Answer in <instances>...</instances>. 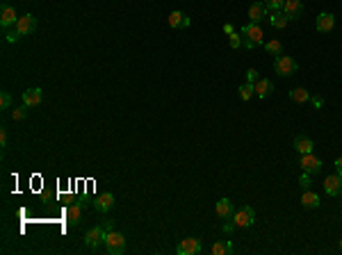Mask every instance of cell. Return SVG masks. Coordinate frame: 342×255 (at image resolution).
<instances>
[{
  "label": "cell",
  "mask_w": 342,
  "mask_h": 255,
  "mask_svg": "<svg viewBox=\"0 0 342 255\" xmlns=\"http://www.w3.org/2000/svg\"><path fill=\"white\" fill-rule=\"evenodd\" d=\"M10 105H12V96L7 91H3L0 93V107L3 109H10Z\"/></svg>",
  "instance_id": "31"
},
{
  "label": "cell",
  "mask_w": 342,
  "mask_h": 255,
  "mask_svg": "<svg viewBox=\"0 0 342 255\" xmlns=\"http://www.w3.org/2000/svg\"><path fill=\"white\" fill-rule=\"evenodd\" d=\"M299 185H301V189H310L312 187V180H310V173H303L301 178H299Z\"/></svg>",
  "instance_id": "32"
},
{
  "label": "cell",
  "mask_w": 342,
  "mask_h": 255,
  "mask_svg": "<svg viewBox=\"0 0 342 255\" xmlns=\"http://www.w3.org/2000/svg\"><path fill=\"white\" fill-rule=\"evenodd\" d=\"M210 250H212V255H228L233 253V241H214Z\"/></svg>",
  "instance_id": "24"
},
{
  "label": "cell",
  "mask_w": 342,
  "mask_h": 255,
  "mask_svg": "<svg viewBox=\"0 0 342 255\" xmlns=\"http://www.w3.org/2000/svg\"><path fill=\"white\" fill-rule=\"evenodd\" d=\"M169 25L174 30H185V28H189V16L185 14V12H171L169 14Z\"/></svg>",
  "instance_id": "17"
},
{
  "label": "cell",
  "mask_w": 342,
  "mask_h": 255,
  "mask_svg": "<svg viewBox=\"0 0 342 255\" xmlns=\"http://www.w3.org/2000/svg\"><path fill=\"white\" fill-rule=\"evenodd\" d=\"M203 250V244H201V239H196V237H185L183 241H178V246H176V253L178 255H198Z\"/></svg>",
  "instance_id": "6"
},
{
  "label": "cell",
  "mask_w": 342,
  "mask_h": 255,
  "mask_svg": "<svg viewBox=\"0 0 342 255\" xmlns=\"http://www.w3.org/2000/svg\"><path fill=\"white\" fill-rule=\"evenodd\" d=\"M269 16V10L265 3H253L251 7H249V19H251V23H263V21H267Z\"/></svg>",
  "instance_id": "11"
},
{
  "label": "cell",
  "mask_w": 342,
  "mask_h": 255,
  "mask_svg": "<svg viewBox=\"0 0 342 255\" xmlns=\"http://www.w3.org/2000/svg\"><path fill=\"white\" fill-rule=\"evenodd\" d=\"M258 78H260V75H258V71H256V69H249L247 71V82L256 84V82H258Z\"/></svg>",
  "instance_id": "33"
},
{
  "label": "cell",
  "mask_w": 342,
  "mask_h": 255,
  "mask_svg": "<svg viewBox=\"0 0 342 255\" xmlns=\"http://www.w3.org/2000/svg\"><path fill=\"white\" fill-rule=\"evenodd\" d=\"M94 207H96V212H100V214L109 212V210L114 207V194H109V191H105V194H98V196L94 198Z\"/></svg>",
  "instance_id": "14"
},
{
  "label": "cell",
  "mask_w": 342,
  "mask_h": 255,
  "mask_svg": "<svg viewBox=\"0 0 342 255\" xmlns=\"http://www.w3.org/2000/svg\"><path fill=\"white\" fill-rule=\"evenodd\" d=\"M299 164H301L303 173H317L322 171V160H319L317 155H312V153H308V155H301V160H299Z\"/></svg>",
  "instance_id": "7"
},
{
  "label": "cell",
  "mask_w": 342,
  "mask_h": 255,
  "mask_svg": "<svg viewBox=\"0 0 342 255\" xmlns=\"http://www.w3.org/2000/svg\"><path fill=\"white\" fill-rule=\"evenodd\" d=\"M223 32H226V35H233V32H235V28H233V25H231V23H223Z\"/></svg>",
  "instance_id": "35"
},
{
  "label": "cell",
  "mask_w": 342,
  "mask_h": 255,
  "mask_svg": "<svg viewBox=\"0 0 342 255\" xmlns=\"http://www.w3.org/2000/svg\"><path fill=\"white\" fill-rule=\"evenodd\" d=\"M290 100H292V103H308V100H310V91H306V89L303 87H297V89H292V91H290Z\"/></svg>",
  "instance_id": "23"
},
{
  "label": "cell",
  "mask_w": 342,
  "mask_h": 255,
  "mask_svg": "<svg viewBox=\"0 0 342 255\" xmlns=\"http://www.w3.org/2000/svg\"><path fill=\"white\" fill-rule=\"evenodd\" d=\"M16 30H19L21 35H32L37 30V19L32 14H25V16H19V21H16V25H14Z\"/></svg>",
  "instance_id": "10"
},
{
  "label": "cell",
  "mask_w": 342,
  "mask_h": 255,
  "mask_svg": "<svg viewBox=\"0 0 342 255\" xmlns=\"http://www.w3.org/2000/svg\"><path fill=\"white\" fill-rule=\"evenodd\" d=\"M335 169H337V173L342 176V157H337V160H335Z\"/></svg>",
  "instance_id": "36"
},
{
  "label": "cell",
  "mask_w": 342,
  "mask_h": 255,
  "mask_svg": "<svg viewBox=\"0 0 342 255\" xmlns=\"http://www.w3.org/2000/svg\"><path fill=\"white\" fill-rule=\"evenodd\" d=\"M340 248H342V239H340Z\"/></svg>",
  "instance_id": "38"
},
{
  "label": "cell",
  "mask_w": 342,
  "mask_h": 255,
  "mask_svg": "<svg viewBox=\"0 0 342 255\" xmlns=\"http://www.w3.org/2000/svg\"><path fill=\"white\" fill-rule=\"evenodd\" d=\"M240 35H242V46L247 50H253L258 48V46L265 44V35H263V28L258 23H249L240 30Z\"/></svg>",
  "instance_id": "1"
},
{
  "label": "cell",
  "mask_w": 342,
  "mask_h": 255,
  "mask_svg": "<svg viewBox=\"0 0 342 255\" xmlns=\"http://www.w3.org/2000/svg\"><path fill=\"white\" fill-rule=\"evenodd\" d=\"M214 212H217L219 219H231L233 216V201L231 198H219L217 205H214Z\"/></svg>",
  "instance_id": "18"
},
{
  "label": "cell",
  "mask_w": 342,
  "mask_h": 255,
  "mask_svg": "<svg viewBox=\"0 0 342 255\" xmlns=\"http://www.w3.org/2000/svg\"><path fill=\"white\" fill-rule=\"evenodd\" d=\"M82 207H84V201H75L69 205V210H66V221H69L71 228H75L80 223V219H82Z\"/></svg>",
  "instance_id": "13"
},
{
  "label": "cell",
  "mask_w": 342,
  "mask_h": 255,
  "mask_svg": "<svg viewBox=\"0 0 342 255\" xmlns=\"http://www.w3.org/2000/svg\"><path fill=\"white\" fill-rule=\"evenodd\" d=\"M312 148H315V142H312L310 137H306V135H299V137L294 139V151H297L299 155H308V153H312Z\"/></svg>",
  "instance_id": "19"
},
{
  "label": "cell",
  "mask_w": 342,
  "mask_h": 255,
  "mask_svg": "<svg viewBox=\"0 0 342 255\" xmlns=\"http://www.w3.org/2000/svg\"><path fill=\"white\" fill-rule=\"evenodd\" d=\"M263 3L267 5L269 12H278V10H283V3H285V0H263Z\"/></svg>",
  "instance_id": "30"
},
{
  "label": "cell",
  "mask_w": 342,
  "mask_h": 255,
  "mask_svg": "<svg viewBox=\"0 0 342 255\" xmlns=\"http://www.w3.org/2000/svg\"><path fill=\"white\" fill-rule=\"evenodd\" d=\"M233 223H235V228L253 226V223H256V212H253V207H249V205L240 207V210L233 214Z\"/></svg>",
  "instance_id": "5"
},
{
  "label": "cell",
  "mask_w": 342,
  "mask_h": 255,
  "mask_svg": "<svg viewBox=\"0 0 342 255\" xmlns=\"http://www.w3.org/2000/svg\"><path fill=\"white\" fill-rule=\"evenodd\" d=\"M265 50H267L269 55H274V57H278V55H283V44L278 39H269V41H265Z\"/></svg>",
  "instance_id": "25"
},
{
  "label": "cell",
  "mask_w": 342,
  "mask_h": 255,
  "mask_svg": "<svg viewBox=\"0 0 342 255\" xmlns=\"http://www.w3.org/2000/svg\"><path fill=\"white\" fill-rule=\"evenodd\" d=\"M238 91H240V98H242V100H251V96L256 93V87H253L251 82H244Z\"/></svg>",
  "instance_id": "26"
},
{
  "label": "cell",
  "mask_w": 342,
  "mask_h": 255,
  "mask_svg": "<svg viewBox=\"0 0 342 255\" xmlns=\"http://www.w3.org/2000/svg\"><path fill=\"white\" fill-rule=\"evenodd\" d=\"M324 191H326L328 196H340L342 194V176L340 173L324 178Z\"/></svg>",
  "instance_id": "9"
},
{
  "label": "cell",
  "mask_w": 342,
  "mask_h": 255,
  "mask_svg": "<svg viewBox=\"0 0 342 255\" xmlns=\"http://www.w3.org/2000/svg\"><path fill=\"white\" fill-rule=\"evenodd\" d=\"M0 148H3V151L7 148V130H5V128L0 130Z\"/></svg>",
  "instance_id": "34"
},
{
  "label": "cell",
  "mask_w": 342,
  "mask_h": 255,
  "mask_svg": "<svg viewBox=\"0 0 342 255\" xmlns=\"http://www.w3.org/2000/svg\"><path fill=\"white\" fill-rule=\"evenodd\" d=\"M28 105H21V107H14L12 109V118H14V121H25V116H28Z\"/></svg>",
  "instance_id": "27"
},
{
  "label": "cell",
  "mask_w": 342,
  "mask_h": 255,
  "mask_svg": "<svg viewBox=\"0 0 342 255\" xmlns=\"http://www.w3.org/2000/svg\"><path fill=\"white\" fill-rule=\"evenodd\" d=\"M105 250L109 255H121L126 250V237L117 230H107L105 232Z\"/></svg>",
  "instance_id": "2"
},
{
  "label": "cell",
  "mask_w": 342,
  "mask_h": 255,
  "mask_svg": "<svg viewBox=\"0 0 342 255\" xmlns=\"http://www.w3.org/2000/svg\"><path fill=\"white\" fill-rule=\"evenodd\" d=\"M21 32L16 28H10V30H5V39H7V44H16V41H21Z\"/></svg>",
  "instance_id": "28"
},
{
  "label": "cell",
  "mask_w": 342,
  "mask_h": 255,
  "mask_svg": "<svg viewBox=\"0 0 342 255\" xmlns=\"http://www.w3.org/2000/svg\"><path fill=\"white\" fill-rule=\"evenodd\" d=\"M228 46L233 50L242 48V35H238V32H233V35H228Z\"/></svg>",
  "instance_id": "29"
},
{
  "label": "cell",
  "mask_w": 342,
  "mask_h": 255,
  "mask_svg": "<svg viewBox=\"0 0 342 255\" xmlns=\"http://www.w3.org/2000/svg\"><path fill=\"white\" fill-rule=\"evenodd\" d=\"M319 194H315V191H310V189H303V194H301V205L306 207V210H317L319 207Z\"/></svg>",
  "instance_id": "20"
},
{
  "label": "cell",
  "mask_w": 342,
  "mask_h": 255,
  "mask_svg": "<svg viewBox=\"0 0 342 255\" xmlns=\"http://www.w3.org/2000/svg\"><path fill=\"white\" fill-rule=\"evenodd\" d=\"M283 14L288 16L290 21H299L303 16L301 0H285V3H283Z\"/></svg>",
  "instance_id": "8"
},
{
  "label": "cell",
  "mask_w": 342,
  "mask_h": 255,
  "mask_svg": "<svg viewBox=\"0 0 342 255\" xmlns=\"http://www.w3.org/2000/svg\"><path fill=\"white\" fill-rule=\"evenodd\" d=\"M297 62H294L290 55H278L276 59H274V71H276V75H281V78H290V75L297 73Z\"/></svg>",
  "instance_id": "3"
},
{
  "label": "cell",
  "mask_w": 342,
  "mask_h": 255,
  "mask_svg": "<svg viewBox=\"0 0 342 255\" xmlns=\"http://www.w3.org/2000/svg\"><path fill=\"white\" fill-rule=\"evenodd\" d=\"M41 100H44V93H41L39 87L23 91V105H28V107H37V105H41Z\"/></svg>",
  "instance_id": "16"
},
{
  "label": "cell",
  "mask_w": 342,
  "mask_h": 255,
  "mask_svg": "<svg viewBox=\"0 0 342 255\" xmlns=\"http://www.w3.org/2000/svg\"><path fill=\"white\" fill-rule=\"evenodd\" d=\"M333 25H335V16L331 14V12H322V14L317 16V21H315V28H317V32H331Z\"/></svg>",
  "instance_id": "15"
},
{
  "label": "cell",
  "mask_w": 342,
  "mask_h": 255,
  "mask_svg": "<svg viewBox=\"0 0 342 255\" xmlns=\"http://www.w3.org/2000/svg\"><path fill=\"white\" fill-rule=\"evenodd\" d=\"M253 87H256V96L258 98H267L269 93L274 91V82H269L267 78H258V82L253 84Z\"/></svg>",
  "instance_id": "21"
},
{
  "label": "cell",
  "mask_w": 342,
  "mask_h": 255,
  "mask_svg": "<svg viewBox=\"0 0 342 255\" xmlns=\"http://www.w3.org/2000/svg\"><path fill=\"white\" fill-rule=\"evenodd\" d=\"M16 21H19V14H16V10L12 5H3L0 7V25L5 30H10L12 25H16Z\"/></svg>",
  "instance_id": "12"
},
{
  "label": "cell",
  "mask_w": 342,
  "mask_h": 255,
  "mask_svg": "<svg viewBox=\"0 0 342 255\" xmlns=\"http://www.w3.org/2000/svg\"><path fill=\"white\" fill-rule=\"evenodd\" d=\"M310 100H312V105H315V107H322V103H324L322 98H310Z\"/></svg>",
  "instance_id": "37"
},
{
  "label": "cell",
  "mask_w": 342,
  "mask_h": 255,
  "mask_svg": "<svg viewBox=\"0 0 342 255\" xmlns=\"http://www.w3.org/2000/svg\"><path fill=\"white\" fill-rule=\"evenodd\" d=\"M105 226H94L91 230H87V235H84V246L89 250H98L100 244H105Z\"/></svg>",
  "instance_id": "4"
},
{
  "label": "cell",
  "mask_w": 342,
  "mask_h": 255,
  "mask_svg": "<svg viewBox=\"0 0 342 255\" xmlns=\"http://www.w3.org/2000/svg\"><path fill=\"white\" fill-rule=\"evenodd\" d=\"M269 19V23H272V28H276V30H283V28H288V16L283 14V10H278V12H272V14L267 16Z\"/></svg>",
  "instance_id": "22"
}]
</instances>
